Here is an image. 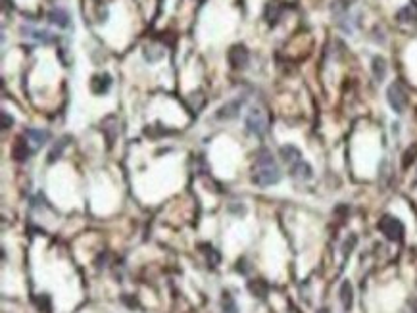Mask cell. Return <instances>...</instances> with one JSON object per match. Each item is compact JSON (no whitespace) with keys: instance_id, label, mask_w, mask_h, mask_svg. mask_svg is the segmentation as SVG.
Returning <instances> with one entry per match:
<instances>
[{"instance_id":"17","label":"cell","mask_w":417,"mask_h":313,"mask_svg":"<svg viewBox=\"0 0 417 313\" xmlns=\"http://www.w3.org/2000/svg\"><path fill=\"white\" fill-rule=\"evenodd\" d=\"M373 75L377 81H383L386 77V62L381 56L373 58Z\"/></svg>"},{"instance_id":"21","label":"cell","mask_w":417,"mask_h":313,"mask_svg":"<svg viewBox=\"0 0 417 313\" xmlns=\"http://www.w3.org/2000/svg\"><path fill=\"white\" fill-rule=\"evenodd\" d=\"M208 263H210L212 267H215V265L219 263V254H217L212 246H210V252H208Z\"/></svg>"},{"instance_id":"3","label":"cell","mask_w":417,"mask_h":313,"mask_svg":"<svg viewBox=\"0 0 417 313\" xmlns=\"http://www.w3.org/2000/svg\"><path fill=\"white\" fill-rule=\"evenodd\" d=\"M386 100L396 114H404L407 108V92L402 83H392L386 90Z\"/></svg>"},{"instance_id":"12","label":"cell","mask_w":417,"mask_h":313,"mask_svg":"<svg viewBox=\"0 0 417 313\" xmlns=\"http://www.w3.org/2000/svg\"><path fill=\"white\" fill-rule=\"evenodd\" d=\"M396 20L400 23H413L417 22V4L413 2V4H407V6H404V8H400V10L396 12Z\"/></svg>"},{"instance_id":"22","label":"cell","mask_w":417,"mask_h":313,"mask_svg":"<svg viewBox=\"0 0 417 313\" xmlns=\"http://www.w3.org/2000/svg\"><path fill=\"white\" fill-rule=\"evenodd\" d=\"M12 123H14L12 116H8V112H2V129H8Z\"/></svg>"},{"instance_id":"16","label":"cell","mask_w":417,"mask_h":313,"mask_svg":"<svg viewBox=\"0 0 417 313\" xmlns=\"http://www.w3.org/2000/svg\"><path fill=\"white\" fill-rule=\"evenodd\" d=\"M266 20H268V23L271 27L279 23V20H281V8H279L277 4L269 2L268 6H266Z\"/></svg>"},{"instance_id":"8","label":"cell","mask_w":417,"mask_h":313,"mask_svg":"<svg viewBox=\"0 0 417 313\" xmlns=\"http://www.w3.org/2000/svg\"><path fill=\"white\" fill-rule=\"evenodd\" d=\"M48 22L54 23L56 27H62V29H67L71 25L69 14L65 10H62V8H52V10L48 12Z\"/></svg>"},{"instance_id":"11","label":"cell","mask_w":417,"mask_h":313,"mask_svg":"<svg viewBox=\"0 0 417 313\" xmlns=\"http://www.w3.org/2000/svg\"><path fill=\"white\" fill-rule=\"evenodd\" d=\"M290 175L294 179H298V181H310L311 175H313V169H311L310 163H306L302 160V162H298L296 165L290 167Z\"/></svg>"},{"instance_id":"14","label":"cell","mask_w":417,"mask_h":313,"mask_svg":"<svg viewBox=\"0 0 417 313\" xmlns=\"http://www.w3.org/2000/svg\"><path fill=\"white\" fill-rule=\"evenodd\" d=\"M341 303H343V307L346 309V311L352 307V303H354L352 284H350L348 281H344L343 284H341Z\"/></svg>"},{"instance_id":"9","label":"cell","mask_w":417,"mask_h":313,"mask_svg":"<svg viewBox=\"0 0 417 313\" xmlns=\"http://www.w3.org/2000/svg\"><path fill=\"white\" fill-rule=\"evenodd\" d=\"M281 158H283V162L287 163L289 167H292V165H296L298 162H302V152L296 146L287 144V146L281 148Z\"/></svg>"},{"instance_id":"6","label":"cell","mask_w":417,"mask_h":313,"mask_svg":"<svg viewBox=\"0 0 417 313\" xmlns=\"http://www.w3.org/2000/svg\"><path fill=\"white\" fill-rule=\"evenodd\" d=\"M110 86H112V77L108 73H98V75L91 79V90L95 94H106L110 90Z\"/></svg>"},{"instance_id":"18","label":"cell","mask_w":417,"mask_h":313,"mask_svg":"<svg viewBox=\"0 0 417 313\" xmlns=\"http://www.w3.org/2000/svg\"><path fill=\"white\" fill-rule=\"evenodd\" d=\"M250 290L254 292L258 298H266L268 296V284L264 281H252L250 282Z\"/></svg>"},{"instance_id":"13","label":"cell","mask_w":417,"mask_h":313,"mask_svg":"<svg viewBox=\"0 0 417 313\" xmlns=\"http://www.w3.org/2000/svg\"><path fill=\"white\" fill-rule=\"evenodd\" d=\"M29 154H31V150H29V146H27V139H25V141H23V139L16 141L14 148H12V156H14V160H18V162H25V160L29 158Z\"/></svg>"},{"instance_id":"23","label":"cell","mask_w":417,"mask_h":313,"mask_svg":"<svg viewBox=\"0 0 417 313\" xmlns=\"http://www.w3.org/2000/svg\"><path fill=\"white\" fill-rule=\"evenodd\" d=\"M325 313H327V311H325Z\"/></svg>"},{"instance_id":"5","label":"cell","mask_w":417,"mask_h":313,"mask_svg":"<svg viewBox=\"0 0 417 313\" xmlns=\"http://www.w3.org/2000/svg\"><path fill=\"white\" fill-rule=\"evenodd\" d=\"M248 62H250V52H248V48L244 44L231 46V50H229V64L233 65L235 69H244Z\"/></svg>"},{"instance_id":"10","label":"cell","mask_w":417,"mask_h":313,"mask_svg":"<svg viewBox=\"0 0 417 313\" xmlns=\"http://www.w3.org/2000/svg\"><path fill=\"white\" fill-rule=\"evenodd\" d=\"M25 139H27L29 142H33V144H35V148H41V146H44L46 141H48V131L31 127V129L25 131Z\"/></svg>"},{"instance_id":"2","label":"cell","mask_w":417,"mask_h":313,"mask_svg":"<svg viewBox=\"0 0 417 313\" xmlns=\"http://www.w3.org/2000/svg\"><path fill=\"white\" fill-rule=\"evenodd\" d=\"M379 231L388 240H402L404 238V223L394 216H383L379 219Z\"/></svg>"},{"instance_id":"20","label":"cell","mask_w":417,"mask_h":313,"mask_svg":"<svg viewBox=\"0 0 417 313\" xmlns=\"http://www.w3.org/2000/svg\"><path fill=\"white\" fill-rule=\"evenodd\" d=\"M31 37H35L37 41H41V43H44V44H48V43H52L54 41V35L52 33H48V31H33Z\"/></svg>"},{"instance_id":"4","label":"cell","mask_w":417,"mask_h":313,"mask_svg":"<svg viewBox=\"0 0 417 313\" xmlns=\"http://www.w3.org/2000/svg\"><path fill=\"white\" fill-rule=\"evenodd\" d=\"M246 129L252 133L254 137L262 139L268 133V118L262 110H250V114L246 116Z\"/></svg>"},{"instance_id":"15","label":"cell","mask_w":417,"mask_h":313,"mask_svg":"<svg viewBox=\"0 0 417 313\" xmlns=\"http://www.w3.org/2000/svg\"><path fill=\"white\" fill-rule=\"evenodd\" d=\"M69 144V137H64V139H60V141L54 144V148L50 150V154H48V162L52 163L56 162L58 158H62V152L65 150V146Z\"/></svg>"},{"instance_id":"19","label":"cell","mask_w":417,"mask_h":313,"mask_svg":"<svg viewBox=\"0 0 417 313\" xmlns=\"http://www.w3.org/2000/svg\"><path fill=\"white\" fill-rule=\"evenodd\" d=\"M236 311H238V307H236L235 298H233L229 292H225L223 294V313H236Z\"/></svg>"},{"instance_id":"7","label":"cell","mask_w":417,"mask_h":313,"mask_svg":"<svg viewBox=\"0 0 417 313\" xmlns=\"http://www.w3.org/2000/svg\"><path fill=\"white\" fill-rule=\"evenodd\" d=\"M242 102H244V100H231V102H227L225 106H221V108L217 110V119L236 118L238 112H240V108H242Z\"/></svg>"},{"instance_id":"1","label":"cell","mask_w":417,"mask_h":313,"mask_svg":"<svg viewBox=\"0 0 417 313\" xmlns=\"http://www.w3.org/2000/svg\"><path fill=\"white\" fill-rule=\"evenodd\" d=\"M252 181L258 186H271V184H277L281 181V169L275 163L273 154L268 148H260L256 154V162H254V175H252Z\"/></svg>"}]
</instances>
